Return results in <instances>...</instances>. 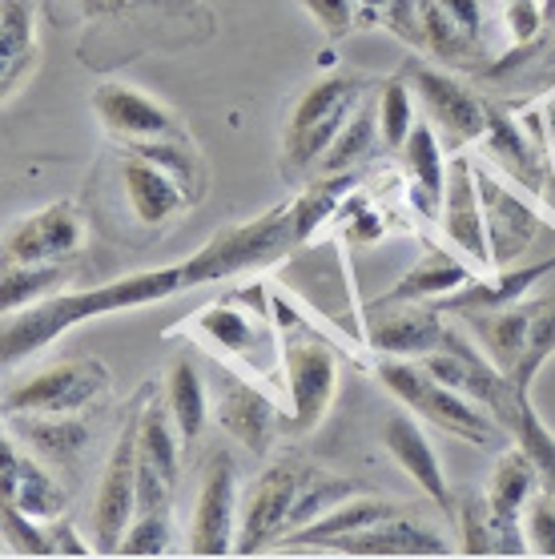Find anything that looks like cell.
<instances>
[{"instance_id": "1", "label": "cell", "mask_w": 555, "mask_h": 559, "mask_svg": "<svg viewBox=\"0 0 555 559\" xmlns=\"http://www.w3.org/2000/svg\"><path fill=\"white\" fill-rule=\"evenodd\" d=\"M351 186L354 174L310 178V186L294 193L291 202L274 205V210H265L250 222L217 229L198 254L181 262L186 290L210 286V282H229L238 274H250V270H265L274 266L278 258L303 250L322 229V222L339 214V202L351 193Z\"/></svg>"}, {"instance_id": "36", "label": "cell", "mask_w": 555, "mask_h": 559, "mask_svg": "<svg viewBox=\"0 0 555 559\" xmlns=\"http://www.w3.org/2000/svg\"><path fill=\"white\" fill-rule=\"evenodd\" d=\"M0 547H4V556H57L49 523L33 520L13 503L0 508Z\"/></svg>"}, {"instance_id": "28", "label": "cell", "mask_w": 555, "mask_h": 559, "mask_svg": "<svg viewBox=\"0 0 555 559\" xmlns=\"http://www.w3.org/2000/svg\"><path fill=\"white\" fill-rule=\"evenodd\" d=\"M555 270V258L547 262H535V266H507V270H492V278H475L468 290L442 298L439 310L451 318L475 314V310H499V306H511L519 298H528V290L540 278H547Z\"/></svg>"}, {"instance_id": "34", "label": "cell", "mask_w": 555, "mask_h": 559, "mask_svg": "<svg viewBox=\"0 0 555 559\" xmlns=\"http://www.w3.org/2000/svg\"><path fill=\"white\" fill-rule=\"evenodd\" d=\"M511 443L535 463L540 484L555 496V435L547 431V423L540 419V411L531 407V394L519 403L516 419H511Z\"/></svg>"}, {"instance_id": "23", "label": "cell", "mask_w": 555, "mask_h": 559, "mask_svg": "<svg viewBox=\"0 0 555 559\" xmlns=\"http://www.w3.org/2000/svg\"><path fill=\"white\" fill-rule=\"evenodd\" d=\"M399 162H403V178H406V198H411V210L427 222H439L442 210V193H447V145L435 133L427 117L411 129L406 145L399 150Z\"/></svg>"}, {"instance_id": "5", "label": "cell", "mask_w": 555, "mask_h": 559, "mask_svg": "<svg viewBox=\"0 0 555 559\" xmlns=\"http://www.w3.org/2000/svg\"><path fill=\"white\" fill-rule=\"evenodd\" d=\"M318 475V463L303 455H278L265 463V471L246 487L241 496V520H238V544L234 556H265L278 551L282 539L298 532V503L306 487Z\"/></svg>"}, {"instance_id": "38", "label": "cell", "mask_w": 555, "mask_h": 559, "mask_svg": "<svg viewBox=\"0 0 555 559\" xmlns=\"http://www.w3.org/2000/svg\"><path fill=\"white\" fill-rule=\"evenodd\" d=\"M454 520H459V551L468 556H495V532L492 515H487V496L471 491V496L454 499Z\"/></svg>"}, {"instance_id": "19", "label": "cell", "mask_w": 555, "mask_h": 559, "mask_svg": "<svg viewBox=\"0 0 555 559\" xmlns=\"http://www.w3.org/2000/svg\"><path fill=\"white\" fill-rule=\"evenodd\" d=\"M121 186H126V202L133 210V217L141 226L153 229L169 226L190 205H198V193L145 150H126V157H121Z\"/></svg>"}, {"instance_id": "7", "label": "cell", "mask_w": 555, "mask_h": 559, "mask_svg": "<svg viewBox=\"0 0 555 559\" xmlns=\"http://www.w3.org/2000/svg\"><path fill=\"white\" fill-rule=\"evenodd\" d=\"M114 374L102 358H61L9 379L4 386V415H88L105 403Z\"/></svg>"}, {"instance_id": "33", "label": "cell", "mask_w": 555, "mask_h": 559, "mask_svg": "<svg viewBox=\"0 0 555 559\" xmlns=\"http://www.w3.org/2000/svg\"><path fill=\"white\" fill-rule=\"evenodd\" d=\"M415 102H418V97H415V90H411V81H406L403 73L391 76V81H382V85H379V97H375V105H379L382 150L399 153L406 145L411 129L418 126Z\"/></svg>"}, {"instance_id": "39", "label": "cell", "mask_w": 555, "mask_h": 559, "mask_svg": "<svg viewBox=\"0 0 555 559\" xmlns=\"http://www.w3.org/2000/svg\"><path fill=\"white\" fill-rule=\"evenodd\" d=\"M504 28L511 37V49H535L543 33H552L547 0H504Z\"/></svg>"}, {"instance_id": "44", "label": "cell", "mask_w": 555, "mask_h": 559, "mask_svg": "<svg viewBox=\"0 0 555 559\" xmlns=\"http://www.w3.org/2000/svg\"><path fill=\"white\" fill-rule=\"evenodd\" d=\"M52 544H57V556H93L97 547L93 544H81V535H76V527L69 520H52Z\"/></svg>"}, {"instance_id": "26", "label": "cell", "mask_w": 555, "mask_h": 559, "mask_svg": "<svg viewBox=\"0 0 555 559\" xmlns=\"http://www.w3.org/2000/svg\"><path fill=\"white\" fill-rule=\"evenodd\" d=\"M334 556H451V539H442L430 523L415 520L411 511L382 520L366 532L342 535L327 547Z\"/></svg>"}, {"instance_id": "13", "label": "cell", "mask_w": 555, "mask_h": 559, "mask_svg": "<svg viewBox=\"0 0 555 559\" xmlns=\"http://www.w3.org/2000/svg\"><path fill=\"white\" fill-rule=\"evenodd\" d=\"M85 246V217L73 202H49L4 229V266H64Z\"/></svg>"}, {"instance_id": "29", "label": "cell", "mask_w": 555, "mask_h": 559, "mask_svg": "<svg viewBox=\"0 0 555 559\" xmlns=\"http://www.w3.org/2000/svg\"><path fill=\"white\" fill-rule=\"evenodd\" d=\"M9 431L45 463H76L88 447L85 415H4Z\"/></svg>"}, {"instance_id": "10", "label": "cell", "mask_w": 555, "mask_h": 559, "mask_svg": "<svg viewBox=\"0 0 555 559\" xmlns=\"http://www.w3.org/2000/svg\"><path fill=\"white\" fill-rule=\"evenodd\" d=\"M382 25L427 61L454 64V69L487 61V37H475L471 28L459 25L439 0H391Z\"/></svg>"}, {"instance_id": "15", "label": "cell", "mask_w": 555, "mask_h": 559, "mask_svg": "<svg viewBox=\"0 0 555 559\" xmlns=\"http://www.w3.org/2000/svg\"><path fill=\"white\" fill-rule=\"evenodd\" d=\"M543 491L540 471L516 443L504 447L487 479V515H492L495 532V556H531L528 535H523V511Z\"/></svg>"}, {"instance_id": "2", "label": "cell", "mask_w": 555, "mask_h": 559, "mask_svg": "<svg viewBox=\"0 0 555 559\" xmlns=\"http://www.w3.org/2000/svg\"><path fill=\"white\" fill-rule=\"evenodd\" d=\"M186 290V274L181 262L162 270H141V274H126V278L102 282L88 290H57L40 302L4 314V331H0V358L13 370L21 358H33L37 350L52 346L61 334L85 326L93 318H109L121 310H138V306L165 302L174 294Z\"/></svg>"}, {"instance_id": "31", "label": "cell", "mask_w": 555, "mask_h": 559, "mask_svg": "<svg viewBox=\"0 0 555 559\" xmlns=\"http://www.w3.org/2000/svg\"><path fill=\"white\" fill-rule=\"evenodd\" d=\"M382 145V129H379V105L363 102L354 109V117L342 126V133L334 138V145L327 150V157L318 162L315 178H334V174H354L363 166L370 153Z\"/></svg>"}, {"instance_id": "21", "label": "cell", "mask_w": 555, "mask_h": 559, "mask_svg": "<svg viewBox=\"0 0 555 559\" xmlns=\"http://www.w3.org/2000/svg\"><path fill=\"white\" fill-rule=\"evenodd\" d=\"M418 423L423 419H415V411H406V407L394 411L391 419L382 423V447H387V455L403 467L406 479H411L435 508H442L451 515L454 511L451 479H447V471H442L439 455H435V447H430V439L423 435Z\"/></svg>"}, {"instance_id": "27", "label": "cell", "mask_w": 555, "mask_h": 559, "mask_svg": "<svg viewBox=\"0 0 555 559\" xmlns=\"http://www.w3.org/2000/svg\"><path fill=\"white\" fill-rule=\"evenodd\" d=\"M403 511H411V503H403V499H382V496H370V491H358V496L342 499L339 508H330L327 515L315 520L310 527L286 535L278 551H327L342 535L366 532V527H375V523H382V520H394V515H403Z\"/></svg>"}, {"instance_id": "37", "label": "cell", "mask_w": 555, "mask_h": 559, "mask_svg": "<svg viewBox=\"0 0 555 559\" xmlns=\"http://www.w3.org/2000/svg\"><path fill=\"white\" fill-rule=\"evenodd\" d=\"M174 547V520L169 511H138L129 523L117 556H165Z\"/></svg>"}, {"instance_id": "20", "label": "cell", "mask_w": 555, "mask_h": 559, "mask_svg": "<svg viewBox=\"0 0 555 559\" xmlns=\"http://www.w3.org/2000/svg\"><path fill=\"white\" fill-rule=\"evenodd\" d=\"M0 487H4V503L21 508L25 515L40 523L61 520L69 508V491L57 484V475L40 455H33L13 431H4V471H0Z\"/></svg>"}, {"instance_id": "14", "label": "cell", "mask_w": 555, "mask_h": 559, "mask_svg": "<svg viewBox=\"0 0 555 559\" xmlns=\"http://www.w3.org/2000/svg\"><path fill=\"white\" fill-rule=\"evenodd\" d=\"M93 114L102 129L121 145H150V141H190L181 117L162 105L157 97L141 93L138 85L126 81H105L93 90Z\"/></svg>"}, {"instance_id": "12", "label": "cell", "mask_w": 555, "mask_h": 559, "mask_svg": "<svg viewBox=\"0 0 555 559\" xmlns=\"http://www.w3.org/2000/svg\"><path fill=\"white\" fill-rule=\"evenodd\" d=\"M238 520H241L238 467H234V459L226 451H217V455H210V463L202 471V487H198V499H193L186 551L190 556H234Z\"/></svg>"}, {"instance_id": "42", "label": "cell", "mask_w": 555, "mask_h": 559, "mask_svg": "<svg viewBox=\"0 0 555 559\" xmlns=\"http://www.w3.org/2000/svg\"><path fill=\"white\" fill-rule=\"evenodd\" d=\"M382 234H387V217L379 210H366L363 198H354V226H351V242L354 246H370L379 242Z\"/></svg>"}, {"instance_id": "43", "label": "cell", "mask_w": 555, "mask_h": 559, "mask_svg": "<svg viewBox=\"0 0 555 559\" xmlns=\"http://www.w3.org/2000/svg\"><path fill=\"white\" fill-rule=\"evenodd\" d=\"M145 4H157V0H76V9L81 16L88 21H102V16H126V13H138Z\"/></svg>"}, {"instance_id": "45", "label": "cell", "mask_w": 555, "mask_h": 559, "mask_svg": "<svg viewBox=\"0 0 555 559\" xmlns=\"http://www.w3.org/2000/svg\"><path fill=\"white\" fill-rule=\"evenodd\" d=\"M531 114H535V121H540V129H543V138H547V145L555 150V102L531 105Z\"/></svg>"}, {"instance_id": "11", "label": "cell", "mask_w": 555, "mask_h": 559, "mask_svg": "<svg viewBox=\"0 0 555 559\" xmlns=\"http://www.w3.org/2000/svg\"><path fill=\"white\" fill-rule=\"evenodd\" d=\"M181 431L174 423L169 403L153 391L141 407L138 427V511H169L181 479Z\"/></svg>"}, {"instance_id": "6", "label": "cell", "mask_w": 555, "mask_h": 559, "mask_svg": "<svg viewBox=\"0 0 555 559\" xmlns=\"http://www.w3.org/2000/svg\"><path fill=\"white\" fill-rule=\"evenodd\" d=\"M339 399V355L327 338L282 334V435H315Z\"/></svg>"}, {"instance_id": "16", "label": "cell", "mask_w": 555, "mask_h": 559, "mask_svg": "<svg viewBox=\"0 0 555 559\" xmlns=\"http://www.w3.org/2000/svg\"><path fill=\"white\" fill-rule=\"evenodd\" d=\"M451 314L430 302H366V346L382 358H427L451 334Z\"/></svg>"}, {"instance_id": "30", "label": "cell", "mask_w": 555, "mask_h": 559, "mask_svg": "<svg viewBox=\"0 0 555 559\" xmlns=\"http://www.w3.org/2000/svg\"><path fill=\"white\" fill-rule=\"evenodd\" d=\"M165 403H169V411H174L181 443L193 447L198 443V435H202L205 419H210V411H214V403L205 399L202 374H198L190 355H177L174 362H169V370H165Z\"/></svg>"}, {"instance_id": "8", "label": "cell", "mask_w": 555, "mask_h": 559, "mask_svg": "<svg viewBox=\"0 0 555 559\" xmlns=\"http://www.w3.org/2000/svg\"><path fill=\"white\" fill-rule=\"evenodd\" d=\"M403 76L411 81V90L423 105V117L435 126L447 153H468L471 145H480L487 126H492V105L480 102L463 81H454L447 69H435L418 52L406 57Z\"/></svg>"}, {"instance_id": "25", "label": "cell", "mask_w": 555, "mask_h": 559, "mask_svg": "<svg viewBox=\"0 0 555 559\" xmlns=\"http://www.w3.org/2000/svg\"><path fill=\"white\" fill-rule=\"evenodd\" d=\"M40 64L37 0H0V102L9 105Z\"/></svg>"}, {"instance_id": "41", "label": "cell", "mask_w": 555, "mask_h": 559, "mask_svg": "<svg viewBox=\"0 0 555 559\" xmlns=\"http://www.w3.org/2000/svg\"><path fill=\"white\" fill-rule=\"evenodd\" d=\"M330 40L358 33V0H298Z\"/></svg>"}, {"instance_id": "32", "label": "cell", "mask_w": 555, "mask_h": 559, "mask_svg": "<svg viewBox=\"0 0 555 559\" xmlns=\"http://www.w3.org/2000/svg\"><path fill=\"white\" fill-rule=\"evenodd\" d=\"M64 278H69V262L64 266H0V310L16 314L61 290Z\"/></svg>"}, {"instance_id": "35", "label": "cell", "mask_w": 555, "mask_h": 559, "mask_svg": "<svg viewBox=\"0 0 555 559\" xmlns=\"http://www.w3.org/2000/svg\"><path fill=\"white\" fill-rule=\"evenodd\" d=\"M552 355H555V294H543V298H535V318H531L528 346H523V358H519L511 382H516L519 391L531 394L543 362H547Z\"/></svg>"}, {"instance_id": "4", "label": "cell", "mask_w": 555, "mask_h": 559, "mask_svg": "<svg viewBox=\"0 0 555 559\" xmlns=\"http://www.w3.org/2000/svg\"><path fill=\"white\" fill-rule=\"evenodd\" d=\"M366 102V81L354 73H322L294 102L282 129V174L291 181L315 178L318 162L327 157L342 126Z\"/></svg>"}, {"instance_id": "40", "label": "cell", "mask_w": 555, "mask_h": 559, "mask_svg": "<svg viewBox=\"0 0 555 559\" xmlns=\"http://www.w3.org/2000/svg\"><path fill=\"white\" fill-rule=\"evenodd\" d=\"M523 535H528L531 556L555 559V496L543 487L523 511Z\"/></svg>"}, {"instance_id": "22", "label": "cell", "mask_w": 555, "mask_h": 559, "mask_svg": "<svg viewBox=\"0 0 555 559\" xmlns=\"http://www.w3.org/2000/svg\"><path fill=\"white\" fill-rule=\"evenodd\" d=\"M210 419L217 423V431L229 435L234 443H241L253 455H265L274 447V435L282 431V407L262 386H253L246 379H234L222 386Z\"/></svg>"}, {"instance_id": "24", "label": "cell", "mask_w": 555, "mask_h": 559, "mask_svg": "<svg viewBox=\"0 0 555 559\" xmlns=\"http://www.w3.org/2000/svg\"><path fill=\"white\" fill-rule=\"evenodd\" d=\"M480 278V266L463 258L459 250H439V246H427V254L418 258L415 266L406 270L403 278L394 282L391 290L375 298L370 306H391V302H430L439 306L442 298L468 290L471 282Z\"/></svg>"}, {"instance_id": "9", "label": "cell", "mask_w": 555, "mask_h": 559, "mask_svg": "<svg viewBox=\"0 0 555 559\" xmlns=\"http://www.w3.org/2000/svg\"><path fill=\"white\" fill-rule=\"evenodd\" d=\"M153 394V386H141L133 407H129L117 443L105 463L102 487L93 499V547L102 556H117V547L126 539L129 523L138 515V427H141V407Z\"/></svg>"}, {"instance_id": "17", "label": "cell", "mask_w": 555, "mask_h": 559, "mask_svg": "<svg viewBox=\"0 0 555 559\" xmlns=\"http://www.w3.org/2000/svg\"><path fill=\"white\" fill-rule=\"evenodd\" d=\"M439 229L459 254L471 258L483 274H492L495 266H492V242H487V217H483L480 178H475V153H451Z\"/></svg>"}, {"instance_id": "18", "label": "cell", "mask_w": 555, "mask_h": 559, "mask_svg": "<svg viewBox=\"0 0 555 559\" xmlns=\"http://www.w3.org/2000/svg\"><path fill=\"white\" fill-rule=\"evenodd\" d=\"M475 178H480V198H483V217H487V242H492V266L507 270L516 266L519 258H528V250L540 238V214L535 205L519 190H511L504 178H495L492 169L475 162Z\"/></svg>"}, {"instance_id": "3", "label": "cell", "mask_w": 555, "mask_h": 559, "mask_svg": "<svg viewBox=\"0 0 555 559\" xmlns=\"http://www.w3.org/2000/svg\"><path fill=\"white\" fill-rule=\"evenodd\" d=\"M375 374L394 394L399 407L415 411L423 423L454 435V439H463V443L504 447L511 439V431L483 403H475L463 391H454L442 379H435L418 358H382Z\"/></svg>"}]
</instances>
